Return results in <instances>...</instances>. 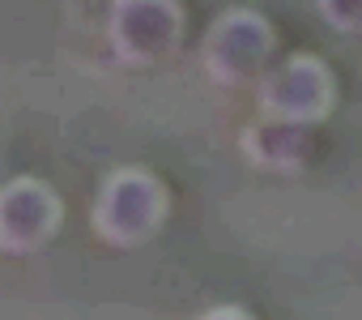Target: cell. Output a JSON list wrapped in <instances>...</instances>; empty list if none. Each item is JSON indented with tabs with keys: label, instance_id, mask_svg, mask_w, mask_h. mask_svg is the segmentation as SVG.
<instances>
[{
	"label": "cell",
	"instance_id": "obj_3",
	"mask_svg": "<svg viewBox=\"0 0 362 320\" xmlns=\"http://www.w3.org/2000/svg\"><path fill=\"white\" fill-rule=\"evenodd\" d=\"M332 98H337V81L328 64L307 52L277 60L256 86V107L264 120H286L303 128H315L332 111Z\"/></svg>",
	"mask_w": 362,
	"mask_h": 320
},
{
	"label": "cell",
	"instance_id": "obj_7",
	"mask_svg": "<svg viewBox=\"0 0 362 320\" xmlns=\"http://www.w3.org/2000/svg\"><path fill=\"white\" fill-rule=\"evenodd\" d=\"M320 18L341 35H362V0H315Z\"/></svg>",
	"mask_w": 362,
	"mask_h": 320
},
{
	"label": "cell",
	"instance_id": "obj_6",
	"mask_svg": "<svg viewBox=\"0 0 362 320\" xmlns=\"http://www.w3.org/2000/svg\"><path fill=\"white\" fill-rule=\"evenodd\" d=\"M243 154L264 171H298L311 154V128L256 115L243 132Z\"/></svg>",
	"mask_w": 362,
	"mask_h": 320
},
{
	"label": "cell",
	"instance_id": "obj_4",
	"mask_svg": "<svg viewBox=\"0 0 362 320\" xmlns=\"http://www.w3.org/2000/svg\"><path fill=\"white\" fill-rule=\"evenodd\" d=\"M162 218H166V193L145 171H115L94 201V227L111 244H141L158 231Z\"/></svg>",
	"mask_w": 362,
	"mask_h": 320
},
{
	"label": "cell",
	"instance_id": "obj_1",
	"mask_svg": "<svg viewBox=\"0 0 362 320\" xmlns=\"http://www.w3.org/2000/svg\"><path fill=\"white\" fill-rule=\"evenodd\" d=\"M201 64L218 86L256 90L260 77L277 64V35L269 18L256 9H226L201 43Z\"/></svg>",
	"mask_w": 362,
	"mask_h": 320
},
{
	"label": "cell",
	"instance_id": "obj_8",
	"mask_svg": "<svg viewBox=\"0 0 362 320\" xmlns=\"http://www.w3.org/2000/svg\"><path fill=\"white\" fill-rule=\"evenodd\" d=\"M205 320H247V316H239V312H214V316H205Z\"/></svg>",
	"mask_w": 362,
	"mask_h": 320
},
{
	"label": "cell",
	"instance_id": "obj_5",
	"mask_svg": "<svg viewBox=\"0 0 362 320\" xmlns=\"http://www.w3.org/2000/svg\"><path fill=\"white\" fill-rule=\"evenodd\" d=\"M60 218L56 193L39 180H18L0 193V248L9 252H35L52 239Z\"/></svg>",
	"mask_w": 362,
	"mask_h": 320
},
{
	"label": "cell",
	"instance_id": "obj_2",
	"mask_svg": "<svg viewBox=\"0 0 362 320\" xmlns=\"http://www.w3.org/2000/svg\"><path fill=\"white\" fill-rule=\"evenodd\" d=\"M107 43L128 69L162 64L184 43V9L179 0H111Z\"/></svg>",
	"mask_w": 362,
	"mask_h": 320
}]
</instances>
